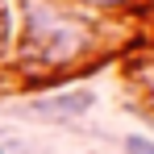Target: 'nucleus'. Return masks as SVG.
Returning a JSON list of instances; mask_svg holds the SVG:
<instances>
[{"label":"nucleus","instance_id":"1","mask_svg":"<svg viewBox=\"0 0 154 154\" xmlns=\"http://www.w3.org/2000/svg\"><path fill=\"white\" fill-rule=\"evenodd\" d=\"M83 46L75 21L54 13L50 4H29L25 13V58L29 63H67Z\"/></svg>","mask_w":154,"mask_h":154},{"label":"nucleus","instance_id":"2","mask_svg":"<svg viewBox=\"0 0 154 154\" xmlns=\"http://www.w3.org/2000/svg\"><path fill=\"white\" fill-rule=\"evenodd\" d=\"M96 104L92 92H63V96H50V100H38L33 108L38 112H50V117H79Z\"/></svg>","mask_w":154,"mask_h":154},{"label":"nucleus","instance_id":"3","mask_svg":"<svg viewBox=\"0 0 154 154\" xmlns=\"http://www.w3.org/2000/svg\"><path fill=\"white\" fill-rule=\"evenodd\" d=\"M125 154H154V142L142 137V133H133V137H125Z\"/></svg>","mask_w":154,"mask_h":154},{"label":"nucleus","instance_id":"4","mask_svg":"<svg viewBox=\"0 0 154 154\" xmlns=\"http://www.w3.org/2000/svg\"><path fill=\"white\" fill-rule=\"evenodd\" d=\"M92 4H112V0H92Z\"/></svg>","mask_w":154,"mask_h":154}]
</instances>
